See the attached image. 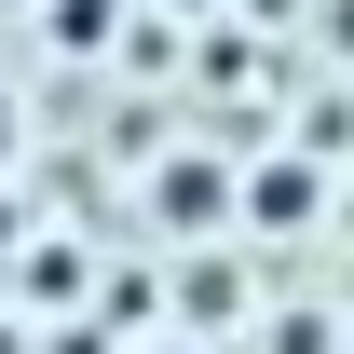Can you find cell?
Here are the masks:
<instances>
[{"instance_id": "4", "label": "cell", "mask_w": 354, "mask_h": 354, "mask_svg": "<svg viewBox=\"0 0 354 354\" xmlns=\"http://www.w3.org/2000/svg\"><path fill=\"white\" fill-rule=\"evenodd\" d=\"M164 354H177V341H164Z\"/></svg>"}, {"instance_id": "2", "label": "cell", "mask_w": 354, "mask_h": 354, "mask_svg": "<svg viewBox=\"0 0 354 354\" xmlns=\"http://www.w3.org/2000/svg\"><path fill=\"white\" fill-rule=\"evenodd\" d=\"M41 28L55 41H109V0H41Z\"/></svg>"}, {"instance_id": "3", "label": "cell", "mask_w": 354, "mask_h": 354, "mask_svg": "<svg viewBox=\"0 0 354 354\" xmlns=\"http://www.w3.org/2000/svg\"><path fill=\"white\" fill-rule=\"evenodd\" d=\"M0 164H14V95H0Z\"/></svg>"}, {"instance_id": "1", "label": "cell", "mask_w": 354, "mask_h": 354, "mask_svg": "<svg viewBox=\"0 0 354 354\" xmlns=\"http://www.w3.org/2000/svg\"><path fill=\"white\" fill-rule=\"evenodd\" d=\"M245 218L300 232V218H313V164H259V177H245Z\"/></svg>"}]
</instances>
